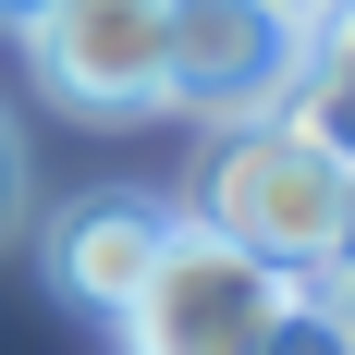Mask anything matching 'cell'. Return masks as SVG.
<instances>
[{
  "label": "cell",
  "mask_w": 355,
  "mask_h": 355,
  "mask_svg": "<svg viewBox=\"0 0 355 355\" xmlns=\"http://www.w3.org/2000/svg\"><path fill=\"white\" fill-rule=\"evenodd\" d=\"M184 220H209L220 245L270 257V270H319V257L355 245V209H343V159L306 147L282 110H245V123H209L196 147V184H184Z\"/></svg>",
  "instance_id": "1"
},
{
  "label": "cell",
  "mask_w": 355,
  "mask_h": 355,
  "mask_svg": "<svg viewBox=\"0 0 355 355\" xmlns=\"http://www.w3.org/2000/svg\"><path fill=\"white\" fill-rule=\"evenodd\" d=\"M282 306H294V270H270V257H245V245H220L209 220L172 209V245L147 257L135 306H123L110 331H123V355H245Z\"/></svg>",
  "instance_id": "2"
},
{
  "label": "cell",
  "mask_w": 355,
  "mask_h": 355,
  "mask_svg": "<svg viewBox=\"0 0 355 355\" xmlns=\"http://www.w3.org/2000/svg\"><path fill=\"white\" fill-rule=\"evenodd\" d=\"M294 62H306L294 0H159V110H196V123L282 110Z\"/></svg>",
  "instance_id": "3"
},
{
  "label": "cell",
  "mask_w": 355,
  "mask_h": 355,
  "mask_svg": "<svg viewBox=\"0 0 355 355\" xmlns=\"http://www.w3.org/2000/svg\"><path fill=\"white\" fill-rule=\"evenodd\" d=\"M25 73L86 123L159 110V0H49L25 25Z\"/></svg>",
  "instance_id": "4"
},
{
  "label": "cell",
  "mask_w": 355,
  "mask_h": 355,
  "mask_svg": "<svg viewBox=\"0 0 355 355\" xmlns=\"http://www.w3.org/2000/svg\"><path fill=\"white\" fill-rule=\"evenodd\" d=\"M159 245H172V209H159V196H73V209L37 233V270H49V294H62V306L123 319Z\"/></svg>",
  "instance_id": "5"
},
{
  "label": "cell",
  "mask_w": 355,
  "mask_h": 355,
  "mask_svg": "<svg viewBox=\"0 0 355 355\" xmlns=\"http://www.w3.org/2000/svg\"><path fill=\"white\" fill-rule=\"evenodd\" d=\"M282 123L355 172V0H319V12H306V62H294V86H282Z\"/></svg>",
  "instance_id": "6"
},
{
  "label": "cell",
  "mask_w": 355,
  "mask_h": 355,
  "mask_svg": "<svg viewBox=\"0 0 355 355\" xmlns=\"http://www.w3.org/2000/svg\"><path fill=\"white\" fill-rule=\"evenodd\" d=\"M245 355H355V343H343V331L319 319V306H306V282H294V306H282V319H270V331H257Z\"/></svg>",
  "instance_id": "7"
},
{
  "label": "cell",
  "mask_w": 355,
  "mask_h": 355,
  "mask_svg": "<svg viewBox=\"0 0 355 355\" xmlns=\"http://www.w3.org/2000/svg\"><path fill=\"white\" fill-rule=\"evenodd\" d=\"M306 306H319V319H331V331H343V343H355V245L306 270Z\"/></svg>",
  "instance_id": "8"
},
{
  "label": "cell",
  "mask_w": 355,
  "mask_h": 355,
  "mask_svg": "<svg viewBox=\"0 0 355 355\" xmlns=\"http://www.w3.org/2000/svg\"><path fill=\"white\" fill-rule=\"evenodd\" d=\"M25 233V135H12V110H0V245Z\"/></svg>",
  "instance_id": "9"
},
{
  "label": "cell",
  "mask_w": 355,
  "mask_h": 355,
  "mask_svg": "<svg viewBox=\"0 0 355 355\" xmlns=\"http://www.w3.org/2000/svg\"><path fill=\"white\" fill-rule=\"evenodd\" d=\"M37 12H49V0H0V25H12V37H25V25H37Z\"/></svg>",
  "instance_id": "10"
},
{
  "label": "cell",
  "mask_w": 355,
  "mask_h": 355,
  "mask_svg": "<svg viewBox=\"0 0 355 355\" xmlns=\"http://www.w3.org/2000/svg\"><path fill=\"white\" fill-rule=\"evenodd\" d=\"M343 209H355V172H343Z\"/></svg>",
  "instance_id": "11"
},
{
  "label": "cell",
  "mask_w": 355,
  "mask_h": 355,
  "mask_svg": "<svg viewBox=\"0 0 355 355\" xmlns=\"http://www.w3.org/2000/svg\"><path fill=\"white\" fill-rule=\"evenodd\" d=\"M294 12H319V0H294Z\"/></svg>",
  "instance_id": "12"
}]
</instances>
